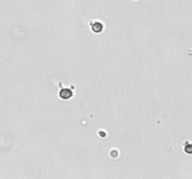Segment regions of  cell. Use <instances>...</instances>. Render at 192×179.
Returning <instances> with one entry per match:
<instances>
[{
	"mask_svg": "<svg viewBox=\"0 0 192 179\" xmlns=\"http://www.w3.org/2000/svg\"><path fill=\"white\" fill-rule=\"evenodd\" d=\"M91 28H92V31L95 32V33H100L103 30V24L100 22H95L91 24Z\"/></svg>",
	"mask_w": 192,
	"mask_h": 179,
	"instance_id": "obj_2",
	"label": "cell"
},
{
	"mask_svg": "<svg viewBox=\"0 0 192 179\" xmlns=\"http://www.w3.org/2000/svg\"><path fill=\"white\" fill-rule=\"evenodd\" d=\"M73 95V92L70 89H62L59 92V96L62 99H69L71 98Z\"/></svg>",
	"mask_w": 192,
	"mask_h": 179,
	"instance_id": "obj_1",
	"label": "cell"
}]
</instances>
